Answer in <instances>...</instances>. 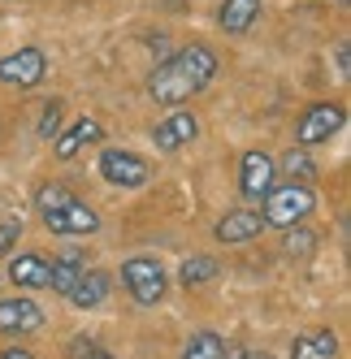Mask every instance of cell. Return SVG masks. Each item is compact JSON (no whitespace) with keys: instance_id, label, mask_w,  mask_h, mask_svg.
I'll list each match as a JSON object with an SVG mask.
<instances>
[{"instance_id":"13","label":"cell","mask_w":351,"mask_h":359,"mask_svg":"<svg viewBox=\"0 0 351 359\" xmlns=\"http://www.w3.org/2000/svg\"><path fill=\"white\" fill-rule=\"evenodd\" d=\"M48 277H53V260L39 251H22L9 260V281L18 290H48Z\"/></svg>"},{"instance_id":"7","label":"cell","mask_w":351,"mask_h":359,"mask_svg":"<svg viewBox=\"0 0 351 359\" xmlns=\"http://www.w3.org/2000/svg\"><path fill=\"white\" fill-rule=\"evenodd\" d=\"M48 79V57L44 48H18V53H5L0 57V83L5 87H18V91H31Z\"/></svg>"},{"instance_id":"15","label":"cell","mask_w":351,"mask_h":359,"mask_svg":"<svg viewBox=\"0 0 351 359\" xmlns=\"http://www.w3.org/2000/svg\"><path fill=\"white\" fill-rule=\"evenodd\" d=\"M109 290H113V277L109 273H100V269H83V277L79 281H74V290L65 294L74 307H83V312H87V307H100V303H105L109 299Z\"/></svg>"},{"instance_id":"4","label":"cell","mask_w":351,"mask_h":359,"mask_svg":"<svg viewBox=\"0 0 351 359\" xmlns=\"http://www.w3.org/2000/svg\"><path fill=\"white\" fill-rule=\"evenodd\" d=\"M121 286L131 290L139 307H157L169 290V273L157 255H131V260H121Z\"/></svg>"},{"instance_id":"12","label":"cell","mask_w":351,"mask_h":359,"mask_svg":"<svg viewBox=\"0 0 351 359\" xmlns=\"http://www.w3.org/2000/svg\"><path fill=\"white\" fill-rule=\"evenodd\" d=\"M265 221H260V212H252V208H239V212H225L221 221H217V243H225V247H243V243H252V238H260L265 234Z\"/></svg>"},{"instance_id":"11","label":"cell","mask_w":351,"mask_h":359,"mask_svg":"<svg viewBox=\"0 0 351 359\" xmlns=\"http://www.w3.org/2000/svg\"><path fill=\"white\" fill-rule=\"evenodd\" d=\"M100 139H105V126H100L95 117H79V121L61 126V130L53 135V151H57V161H74L83 147H91Z\"/></svg>"},{"instance_id":"22","label":"cell","mask_w":351,"mask_h":359,"mask_svg":"<svg viewBox=\"0 0 351 359\" xmlns=\"http://www.w3.org/2000/svg\"><path fill=\"white\" fill-rule=\"evenodd\" d=\"M61 117H65V104H61V100H48L44 113H39V126H35L39 139H53V135L61 130Z\"/></svg>"},{"instance_id":"19","label":"cell","mask_w":351,"mask_h":359,"mask_svg":"<svg viewBox=\"0 0 351 359\" xmlns=\"http://www.w3.org/2000/svg\"><path fill=\"white\" fill-rule=\"evenodd\" d=\"M221 355H225V338L217 329H195L183 346V359H221Z\"/></svg>"},{"instance_id":"20","label":"cell","mask_w":351,"mask_h":359,"mask_svg":"<svg viewBox=\"0 0 351 359\" xmlns=\"http://www.w3.org/2000/svg\"><path fill=\"white\" fill-rule=\"evenodd\" d=\"M273 165L286 173V182H308V187L317 182V165H312V156H308L304 147H291L286 156H282V161H273Z\"/></svg>"},{"instance_id":"1","label":"cell","mask_w":351,"mask_h":359,"mask_svg":"<svg viewBox=\"0 0 351 359\" xmlns=\"http://www.w3.org/2000/svg\"><path fill=\"white\" fill-rule=\"evenodd\" d=\"M213 79H217V53L208 43H187L147 74V95L165 109H178L191 95L204 91Z\"/></svg>"},{"instance_id":"8","label":"cell","mask_w":351,"mask_h":359,"mask_svg":"<svg viewBox=\"0 0 351 359\" xmlns=\"http://www.w3.org/2000/svg\"><path fill=\"white\" fill-rule=\"evenodd\" d=\"M273 177H278V165H273L269 151H247L239 161V195L243 199H265Z\"/></svg>"},{"instance_id":"5","label":"cell","mask_w":351,"mask_h":359,"mask_svg":"<svg viewBox=\"0 0 351 359\" xmlns=\"http://www.w3.org/2000/svg\"><path fill=\"white\" fill-rule=\"evenodd\" d=\"M95 169L109 187H121V191H139V187H147V177H152V165H147L139 151H126V147H105Z\"/></svg>"},{"instance_id":"23","label":"cell","mask_w":351,"mask_h":359,"mask_svg":"<svg viewBox=\"0 0 351 359\" xmlns=\"http://www.w3.org/2000/svg\"><path fill=\"white\" fill-rule=\"evenodd\" d=\"M18 234H22V221H18V217H5V221H0V255L18 243Z\"/></svg>"},{"instance_id":"10","label":"cell","mask_w":351,"mask_h":359,"mask_svg":"<svg viewBox=\"0 0 351 359\" xmlns=\"http://www.w3.org/2000/svg\"><path fill=\"white\" fill-rule=\"evenodd\" d=\"M195 135H199V121H195V113H187V109H169V113L152 126L157 151H178V147H187Z\"/></svg>"},{"instance_id":"18","label":"cell","mask_w":351,"mask_h":359,"mask_svg":"<svg viewBox=\"0 0 351 359\" xmlns=\"http://www.w3.org/2000/svg\"><path fill=\"white\" fill-rule=\"evenodd\" d=\"M217 273H221V264L213 260V255H187V260L178 264V281H183L187 290L208 286V281H217Z\"/></svg>"},{"instance_id":"29","label":"cell","mask_w":351,"mask_h":359,"mask_svg":"<svg viewBox=\"0 0 351 359\" xmlns=\"http://www.w3.org/2000/svg\"><path fill=\"white\" fill-rule=\"evenodd\" d=\"M247 359H273V355H247Z\"/></svg>"},{"instance_id":"25","label":"cell","mask_w":351,"mask_h":359,"mask_svg":"<svg viewBox=\"0 0 351 359\" xmlns=\"http://www.w3.org/2000/svg\"><path fill=\"white\" fill-rule=\"evenodd\" d=\"M347 53H351V48H347V39H343V43H338V74H343V79H347V69H351V57H347Z\"/></svg>"},{"instance_id":"14","label":"cell","mask_w":351,"mask_h":359,"mask_svg":"<svg viewBox=\"0 0 351 359\" xmlns=\"http://www.w3.org/2000/svg\"><path fill=\"white\" fill-rule=\"evenodd\" d=\"M260 22V0H221L217 5V27L225 35H247Z\"/></svg>"},{"instance_id":"17","label":"cell","mask_w":351,"mask_h":359,"mask_svg":"<svg viewBox=\"0 0 351 359\" xmlns=\"http://www.w3.org/2000/svg\"><path fill=\"white\" fill-rule=\"evenodd\" d=\"M83 269H87V260H83L79 251L57 255V260H53V277H48V290H53V294H69L74 281L83 277Z\"/></svg>"},{"instance_id":"16","label":"cell","mask_w":351,"mask_h":359,"mask_svg":"<svg viewBox=\"0 0 351 359\" xmlns=\"http://www.w3.org/2000/svg\"><path fill=\"white\" fill-rule=\"evenodd\" d=\"M338 355V333L334 329H304L291 342V359H334Z\"/></svg>"},{"instance_id":"21","label":"cell","mask_w":351,"mask_h":359,"mask_svg":"<svg viewBox=\"0 0 351 359\" xmlns=\"http://www.w3.org/2000/svg\"><path fill=\"white\" fill-rule=\"evenodd\" d=\"M282 251L291 255V260H308V255L317 251V234L304 225V221H295L286 225V238H282Z\"/></svg>"},{"instance_id":"2","label":"cell","mask_w":351,"mask_h":359,"mask_svg":"<svg viewBox=\"0 0 351 359\" xmlns=\"http://www.w3.org/2000/svg\"><path fill=\"white\" fill-rule=\"evenodd\" d=\"M35 212L44 221V229H53L61 238H74V234H100V212L91 203H83L69 187L61 182H44L35 191Z\"/></svg>"},{"instance_id":"27","label":"cell","mask_w":351,"mask_h":359,"mask_svg":"<svg viewBox=\"0 0 351 359\" xmlns=\"http://www.w3.org/2000/svg\"><path fill=\"white\" fill-rule=\"evenodd\" d=\"M247 355H252V351H243V346H225L221 359H247Z\"/></svg>"},{"instance_id":"24","label":"cell","mask_w":351,"mask_h":359,"mask_svg":"<svg viewBox=\"0 0 351 359\" xmlns=\"http://www.w3.org/2000/svg\"><path fill=\"white\" fill-rule=\"evenodd\" d=\"M74 351H79V359H113L109 351H100L95 342H79V346H74Z\"/></svg>"},{"instance_id":"26","label":"cell","mask_w":351,"mask_h":359,"mask_svg":"<svg viewBox=\"0 0 351 359\" xmlns=\"http://www.w3.org/2000/svg\"><path fill=\"white\" fill-rule=\"evenodd\" d=\"M0 359H35L27 346H9V351H0Z\"/></svg>"},{"instance_id":"3","label":"cell","mask_w":351,"mask_h":359,"mask_svg":"<svg viewBox=\"0 0 351 359\" xmlns=\"http://www.w3.org/2000/svg\"><path fill=\"white\" fill-rule=\"evenodd\" d=\"M312 212H317V191L308 182H282V187H269L260 221L273 229H286L295 221H308Z\"/></svg>"},{"instance_id":"9","label":"cell","mask_w":351,"mask_h":359,"mask_svg":"<svg viewBox=\"0 0 351 359\" xmlns=\"http://www.w3.org/2000/svg\"><path fill=\"white\" fill-rule=\"evenodd\" d=\"M44 329V307L35 299H0V333L5 338H22V333Z\"/></svg>"},{"instance_id":"6","label":"cell","mask_w":351,"mask_h":359,"mask_svg":"<svg viewBox=\"0 0 351 359\" xmlns=\"http://www.w3.org/2000/svg\"><path fill=\"white\" fill-rule=\"evenodd\" d=\"M347 126V109L338 100H321V104L304 109V117L295 121V143L299 147H312V143H330L338 130Z\"/></svg>"},{"instance_id":"28","label":"cell","mask_w":351,"mask_h":359,"mask_svg":"<svg viewBox=\"0 0 351 359\" xmlns=\"http://www.w3.org/2000/svg\"><path fill=\"white\" fill-rule=\"evenodd\" d=\"M157 5H165V9H187L191 0H157Z\"/></svg>"}]
</instances>
